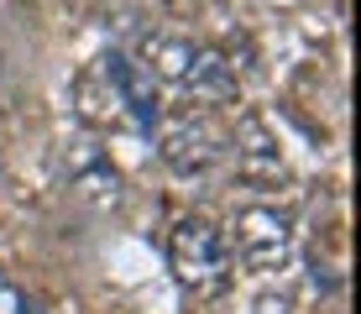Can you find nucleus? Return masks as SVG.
<instances>
[{
	"mask_svg": "<svg viewBox=\"0 0 361 314\" xmlns=\"http://www.w3.org/2000/svg\"><path fill=\"white\" fill-rule=\"evenodd\" d=\"M147 68H152V79L173 84L199 105H231L241 95L231 58L209 42H194V37H147Z\"/></svg>",
	"mask_w": 361,
	"mask_h": 314,
	"instance_id": "obj_1",
	"label": "nucleus"
},
{
	"mask_svg": "<svg viewBox=\"0 0 361 314\" xmlns=\"http://www.w3.org/2000/svg\"><path fill=\"white\" fill-rule=\"evenodd\" d=\"M231 152H235V179L252 183V188H267L283 179V152H278V136L267 131V121L257 110H246L235 121V136H231Z\"/></svg>",
	"mask_w": 361,
	"mask_h": 314,
	"instance_id": "obj_7",
	"label": "nucleus"
},
{
	"mask_svg": "<svg viewBox=\"0 0 361 314\" xmlns=\"http://www.w3.org/2000/svg\"><path fill=\"white\" fill-rule=\"evenodd\" d=\"M99 73H105V84H110V95H116V105H121L131 131H152L157 116H163V95H157L152 68L136 63L131 53H121V47H110L99 58Z\"/></svg>",
	"mask_w": 361,
	"mask_h": 314,
	"instance_id": "obj_5",
	"label": "nucleus"
},
{
	"mask_svg": "<svg viewBox=\"0 0 361 314\" xmlns=\"http://www.w3.org/2000/svg\"><path fill=\"white\" fill-rule=\"evenodd\" d=\"M63 183L84 210H99V215H105V210H121V199H126L121 173L110 168V157L99 152L94 142H68L63 147Z\"/></svg>",
	"mask_w": 361,
	"mask_h": 314,
	"instance_id": "obj_6",
	"label": "nucleus"
},
{
	"mask_svg": "<svg viewBox=\"0 0 361 314\" xmlns=\"http://www.w3.org/2000/svg\"><path fill=\"white\" fill-rule=\"evenodd\" d=\"M73 105H79V121H90V126H126L116 95H110V84H105V73H99V63L73 79Z\"/></svg>",
	"mask_w": 361,
	"mask_h": 314,
	"instance_id": "obj_8",
	"label": "nucleus"
},
{
	"mask_svg": "<svg viewBox=\"0 0 361 314\" xmlns=\"http://www.w3.org/2000/svg\"><path fill=\"white\" fill-rule=\"evenodd\" d=\"M168 262H173V278H178L183 294L194 298H220L235 278V257H231V241L215 220L204 215H189L173 225L168 236Z\"/></svg>",
	"mask_w": 361,
	"mask_h": 314,
	"instance_id": "obj_2",
	"label": "nucleus"
},
{
	"mask_svg": "<svg viewBox=\"0 0 361 314\" xmlns=\"http://www.w3.org/2000/svg\"><path fill=\"white\" fill-rule=\"evenodd\" d=\"M0 314H47V309H42V298H37L32 288H21L6 267H0Z\"/></svg>",
	"mask_w": 361,
	"mask_h": 314,
	"instance_id": "obj_9",
	"label": "nucleus"
},
{
	"mask_svg": "<svg viewBox=\"0 0 361 314\" xmlns=\"http://www.w3.org/2000/svg\"><path fill=\"white\" fill-rule=\"evenodd\" d=\"M226 241H231V257L246 272H283L293 257V220L272 205H246L231 215Z\"/></svg>",
	"mask_w": 361,
	"mask_h": 314,
	"instance_id": "obj_4",
	"label": "nucleus"
},
{
	"mask_svg": "<svg viewBox=\"0 0 361 314\" xmlns=\"http://www.w3.org/2000/svg\"><path fill=\"white\" fill-rule=\"evenodd\" d=\"M152 131H157V157H163V168L178 173V179H209V173L226 162V152H231L226 131H220L204 110H194V105L163 110Z\"/></svg>",
	"mask_w": 361,
	"mask_h": 314,
	"instance_id": "obj_3",
	"label": "nucleus"
},
{
	"mask_svg": "<svg viewBox=\"0 0 361 314\" xmlns=\"http://www.w3.org/2000/svg\"><path fill=\"white\" fill-rule=\"evenodd\" d=\"M252 314H298V309H293V294H262Z\"/></svg>",
	"mask_w": 361,
	"mask_h": 314,
	"instance_id": "obj_10",
	"label": "nucleus"
}]
</instances>
